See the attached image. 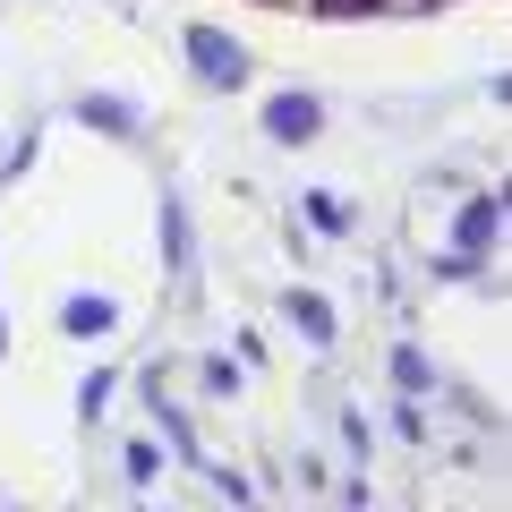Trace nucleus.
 I'll return each instance as SVG.
<instances>
[{"mask_svg": "<svg viewBox=\"0 0 512 512\" xmlns=\"http://www.w3.org/2000/svg\"><path fill=\"white\" fill-rule=\"evenodd\" d=\"M188 60H197V69L214 77V86H239V77H248V60H239L231 43L214 35V26H188Z\"/></svg>", "mask_w": 512, "mask_h": 512, "instance_id": "obj_1", "label": "nucleus"}, {"mask_svg": "<svg viewBox=\"0 0 512 512\" xmlns=\"http://www.w3.org/2000/svg\"><path fill=\"white\" fill-rule=\"evenodd\" d=\"M316 120H325V111H316V103H308V94H282V103H274V111H265V128H274L282 146H299V137H316Z\"/></svg>", "mask_w": 512, "mask_h": 512, "instance_id": "obj_2", "label": "nucleus"}, {"mask_svg": "<svg viewBox=\"0 0 512 512\" xmlns=\"http://www.w3.org/2000/svg\"><path fill=\"white\" fill-rule=\"evenodd\" d=\"M111 325V299H69V333H103Z\"/></svg>", "mask_w": 512, "mask_h": 512, "instance_id": "obj_3", "label": "nucleus"}, {"mask_svg": "<svg viewBox=\"0 0 512 512\" xmlns=\"http://www.w3.org/2000/svg\"><path fill=\"white\" fill-rule=\"evenodd\" d=\"M291 316H299V325H308V333H333V316H325V299H308V291L291 299Z\"/></svg>", "mask_w": 512, "mask_h": 512, "instance_id": "obj_4", "label": "nucleus"}, {"mask_svg": "<svg viewBox=\"0 0 512 512\" xmlns=\"http://www.w3.org/2000/svg\"><path fill=\"white\" fill-rule=\"evenodd\" d=\"M487 231H495V197H478L470 205V248H487Z\"/></svg>", "mask_w": 512, "mask_h": 512, "instance_id": "obj_5", "label": "nucleus"}, {"mask_svg": "<svg viewBox=\"0 0 512 512\" xmlns=\"http://www.w3.org/2000/svg\"><path fill=\"white\" fill-rule=\"evenodd\" d=\"M325 9H376V0H325Z\"/></svg>", "mask_w": 512, "mask_h": 512, "instance_id": "obj_6", "label": "nucleus"}]
</instances>
